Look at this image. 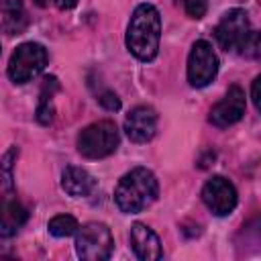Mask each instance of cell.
<instances>
[{
  "label": "cell",
  "mask_w": 261,
  "mask_h": 261,
  "mask_svg": "<svg viewBox=\"0 0 261 261\" xmlns=\"http://www.w3.org/2000/svg\"><path fill=\"white\" fill-rule=\"evenodd\" d=\"M161 39V16L153 4H139L126 27V49L141 61L157 57Z\"/></svg>",
  "instance_id": "obj_1"
},
{
  "label": "cell",
  "mask_w": 261,
  "mask_h": 261,
  "mask_svg": "<svg viewBox=\"0 0 261 261\" xmlns=\"http://www.w3.org/2000/svg\"><path fill=\"white\" fill-rule=\"evenodd\" d=\"M159 184L151 169L135 167L124 173L114 188V202L120 212L137 214L157 200Z\"/></svg>",
  "instance_id": "obj_2"
},
{
  "label": "cell",
  "mask_w": 261,
  "mask_h": 261,
  "mask_svg": "<svg viewBox=\"0 0 261 261\" xmlns=\"http://www.w3.org/2000/svg\"><path fill=\"white\" fill-rule=\"evenodd\" d=\"M118 141L116 124L112 120H98L77 135V151L88 159H102L116 151Z\"/></svg>",
  "instance_id": "obj_3"
},
{
  "label": "cell",
  "mask_w": 261,
  "mask_h": 261,
  "mask_svg": "<svg viewBox=\"0 0 261 261\" xmlns=\"http://www.w3.org/2000/svg\"><path fill=\"white\" fill-rule=\"evenodd\" d=\"M114 249V239L104 222H88L75 230V253L84 261H104Z\"/></svg>",
  "instance_id": "obj_4"
},
{
  "label": "cell",
  "mask_w": 261,
  "mask_h": 261,
  "mask_svg": "<svg viewBox=\"0 0 261 261\" xmlns=\"http://www.w3.org/2000/svg\"><path fill=\"white\" fill-rule=\"evenodd\" d=\"M47 65V51L39 43H22L14 49L8 61V77L14 84H27L37 77Z\"/></svg>",
  "instance_id": "obj_5"
},
{
  "label": "cell",
  "mask_w": 261,
  "mask_h": 261,
  "mask_svg": "<svg viewBox=\"0 0 261 261\" xmlns=\"http://www.w3.org/2000/svg\"><path fill=\"white\" fill-rule=\"evenodd\" d=\"M253 29H251V20L249 14L243 8H232L228 10L220 22L214 29V37L218 41V45L224 51H232V53H241L245 43L249 41Z\"/></svg>",
  "instance_id": "obj_6"
},
{
  "label": "cell",
  "mask_w": 261,
  "mask_h": 261,
  "mask_svg": "<svg viewBox=\"0 0 261 261\" xmlns=\"http://www.w3.org/2000/svg\"><path fill=\"white\" fill-rule=\"evenodd\" d=\"M218 73V57L208 41H196L188 57V82L194 88L208 86Z\"/></svg>",
  "instance_id": "obj_7"
},
{
  "label": "cell",
  "mask_w": 261,
  "mask_h": 261,
  "mask_svg": "<svg viewBox=\"0 0 261 261\" xmlns=\"http://www.w3.org/2000/svg\"><path fill=\"white\" fill-rule=\"evenodd\" d=\"M202 202L214 216H226L237 206V190L226 177L214 175L202 188Z\"/></svg>",
  "instance_id": "obj_8"
},
{
  "label": "cell",
  "mask_w": 261,
  "mask_h": 261,
  "mask_svg": "<svg viewBox=\"0 0 261 261\" xmlns=\"http://www.w3.org/2000/svg\"><path fill=\"white\" fill-rule=\"evenodd\" d=\"M247 108V100H245V92L241 86H230L224 94V98L212 106L210 110V122L214 126H230L234 122H239L245 114Z\"/></svg>",
  "instance_id": "obj_9"
},
{
  "label": "cell",
  "mask_w": 261,
  "mask_h": 261,
  "mask_svg": "<svg viewBox=\"0 0 261 261\" xmlns=\"http://www.w3.org/2000/svg\"><path fill=\"white\" fill-rule=\"evenodd\" d=\"M157 112L151 106H135L124 118V133L133 143H147L155 137Z\"/></svg>",
  "instance_id": "obj_10"
},
{
  "label": "cell",
  "mask_w": 261,
  "mask_h": 261,
  "mask_svg": "<svg viewBox=\"0 0 261 261\" xmlns=\"http://www.w3.org/2000/svg\"><path fill=\"white\" fill-rule=\"evenodd\" d=\"M130 247L135 255L143 261H157L163 257L159 237L143 222H135L130 226Z\"/></svg>",
  "instance_id": "obj_11"
},
{
  "label": "cell",
  "mask_w": 261,
  "mask_h": 261,
  "mask_svg": "<svg viewBox=\"0 0 261 261\" xmlns=\"http://www.w3.org/2000/svg\"><path fill=\"white\" fill-rule=\"evenodd\" d=\"M27 208L14 194L8 192L0 196V237L16 234L27 222Z\"/></svg>",
  "instance_id": "obj_12"
},
{
  "label": "cell",
  "mask_w": 261,
  "mask_h": 261,
  "mask_svg": "<svg viewBox=\"0 0 261 261\" xmlns=\"http://www.w3.org/2000/svg\"><path fill=\"white\" fill-rule=\"evenodd\" d=\"M61 188L71 198H86L96 190V179L84 167L67 165L61 173Z\"/></svg>",
  "instance_id": "obj_13"
},
{
  "label": "cell",
  "mask_w": 261,
  "mask_h": 261,
  "mask_svg": "<svg viewBox=\"0 0 261 261\" xmlns=\"http://www.w3.org/2000/svg\"><path fill=\"white\" fill-rule=\"evenodd\" d=\"M0 14H2V29L8 35H18L27 27L22 0H0Z\"/></svg>",
  "instance_id": "obj_14"
},
{
  "label": "cell",
  "mask_w": 261,
  "mask_h": 261,
  "mask_svg": "<svg viewBox=\"0 0 261 261\" xmlns=\"http://www.w3.org/2000/svg\"><path fill=\"white\" fill-rule=\"evenodd\" d=\"M59 90V82L55 75H47L43 80V88L39 94V106H37V122L39 124H51L53 122V94Z\"/></svg>",
  "instance_id": "obj_15"
},
{
  "label": "cell",
  "mask_w": 261,
  "mask_h": 261,
  "mask_svg": "<svg viewBox=\"0 0 261 261\" xmlns=\"http://www.w3.org/2000/svg\"><path fill=\"white\" fill-rule=\"evenodd\" d=\"M47 228H49V232L53 237L63 239V237H69V234H73L77 230V220L71 214H57V216H53L49 220Z\"/></svg>",
  "instance_id": "obj_16"
},
{
  "label": "cell",
  "mask_w": 261,
  "mask_h": 261,
  "mask_svg": "<svg viewBox=\"0 0 261 261\" xmlns=\"http://www.w3.org/2000/svg\"><path fill=\"white\" fill-rule=\"evenodd\" d=\"M16 157H18V149L16 147H10L4 153L2 161H0V186L4 190H10L12 188V167H14Z\"/></svg>",
  "instance_id": "obj_17"
},
{
  "label": "cell",
  "mask_w": 261,
  "mask_h": 261,
  "mask_svg": "<svg viewBox=\"0 0 261 261\" xmlns=\"http://www.w3.org/2000/svg\"><path fill=\"white\" fill-rule=\"evenodd\" d=\"M177 6L184 8V12L190 18H202L208 10V0H175Z\"/></svg>",
  "instance_id": "obj_18"
},
{
  "label": "cell",
  "mask_w": 261,
  "mask_h": 261,
  "mask_svg": "<svg viewBox=\"0 0 261 261\" xmlns=\"http://www.w3.org/2000/svg\"><path fill=\"white\" fill-rule=\"evenodd\" d=\"M98 102H100L106 110H112V112L120 108V98H118L112 90H104V92L98 96Z\"/></svg>",
  "instance_id": "obj_19"
},
{
  "label": "cell",
  "mask_w": 261,
  "mask_h": 261,
  "mask_svg": "<svg viewBox=\"0 0 261 261\" xmlns=\"http://www.w3.org/2000/svg\"><path fill=\"white\" fill-rule=\"evenodd\" d=\"M241 55H247V57H259V33H257V31L251 33V37H249V41L245 43Z\"/></svg>",
  "instance_id": "obj_20"
},
{
  "label": "cell",
  "mask_w": 261,
  "mask_h": 261,
  "mask_svg": "<svg viewBox=\"0 0 261 261\" xmlns=\"http://www.w3.org/2000/svg\"><path fill=\"white\" fill-rule=\"evenodd\" d=\"M259 84H261V77L257 75L253 80V90H251V98H253V104H255L257 110H259Z\"/></svg>",
  "instance_id": "obj_21"
},
{
  "label": "cell",
  "mask_w": 261,
  "mask_h": 261,
  "mask_svg": "<svg viewBox=\"0 0 261 261\" xmlns=\"http://www.w3.org/2000/svg\"><path fill=\"white\" fill-rule=\"evenodd\" d=\"M77 4V0H55V6L59 8V10H69V8H73Z\"/></svg>",
  "instance_id": "obj_22"
},
{
  "label": "cell",
  "mask_w": 261,
  "mask_h": 261,
  "mask_svg": "<svg viewBox=\"0 0 261 261\" xmlns=\"http://www.w3.org/2000/svg\"><path fill=\"white\" fill-rule=\"evenodd\" d=\"M49 0H35V4H39V6H45Z\"/></svg>",
  "instance_id": "obj_23"
}]
</instances>
